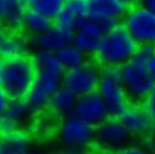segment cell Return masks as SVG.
Returning <instances> with one entry per match:
<instances>
[{
	"mask_svg": "<svg viewBox=\"0 0 155 154\" xmlns=\"http://www.w3.org/2000/svg\"><path fill=\"white\" fill-rule=\"evenodd\" d=\"M72 37L73 32L54 24L52 28L48 29L46 32L35 37H29V41L32 51L58 52L62 47L72 44Z\"/></svg>",
	"mask_w": 155,
	"mask_h": 154,
	"instance_id": "obj_16",
	"label": "cell"
},
{
	"mask_svg": "<svg viewBox=\"0 0 155 154\" xmlns=\"http://www.w3.org/2000/svg\"><path fill=\"white\" fill-rule=\"evenodd\" d=\"M88 19V0H66L54 24L74 32Z\"/></svg>",
	"mask_w": 155,
	"mask_h": 154,
	"instance_id": "obj_17",
	"label": "cell"
},
{
	"mask_svg": "<svg viewBox=\"0 0 155 154\" xmlns=\"http://www.w3.org/2000/svg\"><path fill=\"white\" fill-rule=\"evenodd\" d=\"M28 8L15 0H0V25L21 31L24 12Z\"/></svg>",
	"mask_w": 155,
	"mask_h": 154,
	"instance_id": "obj_20",
	"label": "cell"
},
{
	"mask_svg": "<svg viewBox=\"0 0 155 154\" xmlns=\"http://www.w3.org/2000/svg\"><path fill=\"white\" fill-rule=\"evenodd\" d=\"M32 148V136L28 129H19L0 137V154H28Z\"/></svg>",
	"mask_w": 155,
	"mask_h": 154,
	"instance_id": "obj_18",
	"label": "cell"
},
{
	"mask_svg": "<svg viewBox=\"0 0 155 154\" xmlns=\"http://www.w3.org/2000/svg\"><path fill=\"white\" fill-rule=\"evenodd\" d=\"M119 119L130 137L144 138L150 134L153 119L139 103H129L119 116Z\"/></svg>",
	"mask_w": 155,
	"mask_h": 154,
	"instance_id": "obj_14",
	"label": "cell"
},
{
	"mask_svg": "<svg viewBox=\"0 0 155 154\" xmlns=\"http://www.w3.org/2000/svg\"><path fill=\"white\" fill-rule=\"evenodd\" d=\"M56 136L63 148V154H84L94 144V128L74 116L62 118L56 129Z\"/></svg>",
	"mask_w": 155,
	"mask_h": 154,
	"instance_id": "obj_3",
	"label": "cell"
},
{
	"mask_svg": "<svg viewBox=\"0 0 155 154\" xmlns=\"http://www.w3.org/2000/svg\"><path fill=\"white\" fill-rule=\"evenodd\" d=\"M31 51L29 37L19 30H12L0 25V57L10 60L28 56Z\"/></svg>",
	"mask_w": 155,
	"mask_h": 154,
	"instance_id": "obj_15",
	"label": "cell"
},
{
	"mask_svg": "<svg viewBox=\"0 0 155 154\" xmlns=\"http://www.w3.org/2000/svg\"><path fill=\"white\" fill-rule=\"evenodd\" d=\"M140 4H143L149 10H151L153 12H155V0H141Z\"/></svg>",
	"mask_w": 155,
	"mask_h": 154,
	"instance_id": "obj_30",
	"label": "cell"
},
{
	"mask_svg": "<svg viewBox=\"0 0 155 154\" xmlns=\"http://www.w3.org/2000/svg\"><path fill=\"white\" fill-rule=\"evenodd\" d=\"M56 54L60 59V62L62 63L64 71L80 66L81 63H83L87 60V56L73 44H70L67 46L62 47Z\"/></svg>",
	"mask_w": 155,
	"mask_h": 154,
	"instance_id": "obj_23",
	"label": "cell"
},
{
	"mask_svg": "<svg viewBox=\"0 0 155 154\" xmlns=\"http://www.w3.org/2000/svg\"><path fill=\"white\" fill-rule=\"evenodd\" d=\"M150 137H151V140L155 143V119L153 121V124H151V129H150Z\"/></svg>",
	"mask_w": 155,
	"mask_h": 154,
	"instance_id": "obj_32",
	"label": "cell"
},
{
	"mask_svg": "<svg viewBox=\"0 0 155 154\" xmlns=\"http://www.w3.org/2000/svg\"><path fill=\"white\" fill-rule=\"evenodd\" d=\"M154 52H155V46H151V45H138V49L135 51V55H134L133 59H135L137 61L147 63L148 65V62L153 57Z\"/></svg>",
	"mask_w": 155,
	"mask_h": 154,
	"instance_id": "obj_26",
	"label": "cell"
},
{
	"mask_svg": "<svg viewBox=\"0 0 155 154\" xmlns=\"http://www.w3.org/2000/svg\"><path fill=\"white\" fill-rule=\"evenodd\" d=\"M77 99H78V96L73 91H71L70 88L62 85L51 98L48 109L55 117H70V116H73Z\"/></svg>",
	"mask_w": 155,
	"mask_h": 154,
	"instance_id": "obj_19",
	"label": "cell"
},
{
	"mask_svg": "<svg viewBox=\"0 0 155 154\" xmlns=\"http://www.w3.org/2000/svg\"><path fill=\"white\" fill-rule=\"evenodd\" d=\"M62 86V77L46 72H36L31 87L26 95L28 102L38 113L48 108L55 92Z\"/></svg>",
	"mask_w": 155,
	"mask_h": 154,
	"instance_id": "obj_10",
	"label": "cell"
},
{
	"mask_svg": "<svg viewBox=\"0 0 155 154\" xmlns=\"http://www.w3.org/2000/svg\"><path fill=\"white\" fill-rule=\"evenodd\" d=\"M107 30L108 29L104 25L88 18L73 32L72 44L78 47L86 56H94Z\"/></svg>",
	"mask_w": 155,
	"mask_h": 154,
	"instance_id": "obj_13",
	"label": "cell"
},
{
	"mask_svg": "<svg viewBox=\"0 0 155 154\" xmlns=\"http://www.w3.org/2000/svg\"><path fill=\"white\" fill-rule=\"evenodd\" d=\"M110 154H154L150 148L141 144H127Z\"/></svg>",
	"mask_w": 155,
	"mask_h": 154,
	"instance_id": "obj_25",
	"label": "cell"
},
{
	"mask_svg": "<svg viewBox=\"0 0 155 154\" xmlns=\"http://www.w3.org/2000/svg\"><path fill=\"white\" fill-rule=\"evenodd\" d=\"M101 76V65L97 61L86 60L80 66L66 70L62 76V85L77 96L97 91Z\"/></svg>",
	"mask_w": 155,
	"mask_h": 154,
	"instance_id": "obj_7",
	"label": "cell"
},
{
	"mask_svg": "<svg viewBox=\"0 0 155 154\" xmlns=\"http://www.w3.org/2000/svg\"><path fill=\"white\" fill-rule=\"evenodd\" d=\"M130 134L120 122L119 117L110 116L104 122L94 128V144L98 150L104 153H113L130 140Z\"/></svg>",
	"mask_w": 155,
	"mask_h": 154,
	"instance_id": "obj_9",
	"label": "cell"
},
{
	"mask_svg": "<svg viewBox=\"0 0 155 154\" xmlns=\"http://www.w3.org/2000/svg\"><path fill=\"white\" fill-rule=\"evenodd\" d=\"M4 62H5V60L3 57H0V79H2V73H3V69H4Z\"/></svg>",
	"mask_w": 155,
	"mask_h": 154,
	"instance_id": "obj_33",
	"label": "cell"
},
{
	"mask_svg": "<svg viewBox=\"0 0 155 154\" xmlns=\"http://www.w3.org/2000/svg\"><path fill=\"white\" fill-rule=\"evenodd\" d=\"M91 154H107V153H104V152H94V153H91Z\"/></svg>",
	"mask_w": 155,
	"mask_h": 154,
	"instance_id": "obj_36",
	"label": "cell"
},
{
	"mask_svg": "<svg viewBox=\"0 0 155 154\" xmlns=\"http://www.w3.org/2000/svg\"><path fill=\"white\" fill-rule=\"evenodd\" d=\"M122 24L138 45L155 46V12L147 6L140 3L129 6Z\"/></svg>",
	"mask_w": 155,
	"mask_h": 154,
	"instance_id": "obj_6",
	"label": "cell"
},
{
	"mask_svg": "<svg viewBox=\"0 0 155 154\" xmlns=\"http://www.w3.org/2000/svg\"><path fill=\"white\" fill-rule=\"evenodd\" d=\"M9 102H10V97L6 95V92L3 89V87L0 86V116H3L4 112L6 111Z\"/></svg>",
	"mask_w": 155,
	"mask_h": 154,
	"instance_id": "obj_28",
	"label": "cell"
},
{
	"mask_svg": "<svg viewBox=\"0 0 155 154\" xmlns=\"http://www.w3.org/2000/svg\"><path fill=\"white\" fill-rule=\"evenodd\" d=\"M137 49L138 44L119 22L106 31L94 57L102 67H122L134 57Z\"/></svg>",
	"mask_w": 155,
	"mask_h": 154,
	"instance_id": "obj_1",
	"label": "cell"
},
{
	"mask_svg": "<svg viewBox=\"0 0 155 154\" xmlns=\"http://www.w3.org/2000/svg\"><path fill=\"white\" fill-rule=\"evenodd\" d=\"M73 116L93 128L110 117L104 101L97 91L78 96Z\"/></svg>",
	"mask_w": 155,
	"mask_h": 154,
	"instance_id": "obj_11",
	"label": "cell"
},
{
	"mask_svg": "<svg viewBox=\"0 0 155 154\" xmlns=\"http://www.w3.org/2000/svg\"><path fill=\"white\" fill-rule=\"evenodd\" d=\"M129 6L122 0H88V18L107 29L122 22Z\"/></svg>",
	"mask_w": 155,
	"mask_h": 154,
	"instance_id": "obj_12",
	"label": "cell"
},
{
	"mask_svg": "<svg viewBox=\"0 0 155 154\" xmlns=\"http://www.w3.org/2000/svg\"><path fill=\"white\" fill-rule=\"evenodd\" d=\"M37 112L26 98L10 99L6 111L0 116V136L10 134L19 129H28L34 124Z\"/></svg>",
	"mask_w": 155,
	"mask_h": 154,
	"instance_id": "obj_8",
	"label": "cell"
},
{
	"mask_svg": "<svg viewBox=\"0 0 155 154\" xmlns=\"http://www.w3.org/2000/svg\"><path fill=\"white\" fill-rule=\"evenodd\" d=\"M97 92L104 101L109 114L114 117H119L122 112L130 103L122 82L119 67H101Z\"/></svg>",
	"mask_w": 155,
	"mask_h": 154,
	"instance_id": "obj_4",
	"label": "cell"
},
{
	"mask_svg": "<svg viewBox=\"0 0 155 154\" xmlns=\"http://www.w3.org/2000/svg\"><path fill=\"white\" fill-rule=\"evenodd\" d=\"M52 25H54V20L48 19L47 16L35 10L26 9L24 12L21 30H24L26 36L35 37L46 32L48 29L52 28Z\"/></svg>",
	"mask_w": 155,
	"mask_h": 154,
	"instance_id": "obj_21",
	"label": "cell"
},
{
	"mask_svg": "<svg viewBox=\"0 0 155 154\" xmlns=\"http://www.w3.org/2000/svg\"><path fill=\"white\" fill-rule=\"evenodd\" d=\"M119 69L129 101L133 103H141L155 86V80L148 70V65L132 59Z\"/></svg>",
	"mask_w": 155,
	"mask_h": 154,
	"instance_id": "obj_5",
	"label": "cell"
},
{
	"mask_svg": "<svg viewBox=\"0 0 155 154\" xmlns=\"http://www.w3.org/2000/svg\"><path fill=\"white\" fill-rule=\"evenodd\" d=\"M141 106L144 107V109L147 111V113L151 117V119H155V86L153 87V89L148 93V96L143 99L141 102Z\"/></svg>",
	"mask_w": 155,
	"mask_h": 154,
	"instance_id": "obj_27",
	"label": "cell"
},
{
	"mask_svg": "<svg viewBox=\"0 0 155 154\" xmlns=\"http://www.w3.org/2000/svg\"><path fill=\"white\" fill-rule=\"evenodd\" d=\"M66 0H28L26 8L55 20Z\"/></svg>",
	"mask_w": 155,
	"mask_h": 154,
	"instance_id": "obj_24",
	"label": "cell"
},
{
	"mask_svg": "<svg viewBox=\"0 0 155 154\" xmlns=\"http://www.w3.org/2000/svg\"><path fill=\"white\" fill-rule=\"evenodd\" d=\"M36 70L31 56H20L5 60L0 86L10 99L25 98L35 79Z\"/></svg>",
	"mask_w": 155,
	"mask_h": 154,
	"instance_id": "obj_2",
	"label": "cell"
},
{
	"mask_svg": "<svg viewBox=\"0 0 155 154\" xmlns=\"http://www.w3.org/2000/svg\"><path fill=\"white\" fill-rule=\"evenodd\" d=\"M15 2H18L19 4L24 5V6H26V3H28V0H15Z\"/></svg>",
	"mask_w": 155,
	"mask_h": 154,
	"instance_id": "obj_35",
	"label": "cell"
},
{
	"mask_svg": "<svg viewBox=\"0 0 155 154\" xmlns=\"http://www.w3.org/2000/svg\"><path fill=\"white\" fill-rule=\"evenodd\" d=\"M148 70H149L150 75L153 76V79L155 80V52H154L153 57L150 59V61L148 62Z\"/></svg>",
	"mask_w": 155,
	"mask_h": 154,
	"instance_id": "obj_29",
	"label": "cell"
},
{
	"mask_svg": "<svg viewBox=\"0 0 155 154\" xmlns=\"http://www.w3.org/2000/svg\"><path fill=\"white\" fill-rule=\"evenodd\" d=\"M28 154H47L45 152H36V150H30Z\"/></svg>",
	"mask_w": 155,
	"mask_h": 154,
	"instance_id": "obj_34",
	"label": "cell"
},
{
	"mask_svg": "<svg viewBox=\"0 0 155 154\" xmlns=\"http://www.w3.org/2000/svg\"><path fill=\"white\" fill-rule=\"evenodd\" d=\"M123 3H125L128 6H133V5H137V4H139L141 0H122Z\"/></svg>",
	"mask_w": 155,
	"mask_h": 154,
	"instance_id": "obj_31",
	"label": "cell"
},
{
	"mask_svg": "<svg viewBox=\"0 0 155 154\" xmlns=\"http://www.w3.org/2000/svg\"><path fill=\"white\" fill-rule=\"evenodd\" d=\"M31 60L36 72H46L56 76H63L64 69L56 52L50 51H34L31 55Z\"/></svg>",
	"mask_w": 155,
	"mask_h": 154,
	"instance_id": "obj_22",
	"label": "cell"
}]
</instances>
